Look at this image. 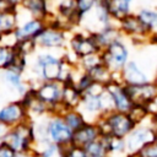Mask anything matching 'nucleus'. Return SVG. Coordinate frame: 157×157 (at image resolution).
Wrapping results in <instances>:
<instances>
[{
	"instance_id": "16",
	"label": "nucleus",
	"mask_w": 157,
	"mask_h": 157,
	"mask_svg": "<svg viewBox=\"0 0 157 157\" xmlns=\"http://www.w3.org/2000/svg\"><path fill=\"white\" fill-rule=\"evenodd\" d=\"M105 90L110 96L114 110L125 112V113L131 112V109L134 108L135 104L129 93V88L124 83H121L118 80V77L115 80H113L110 83H108L105 86Z\"/></svg>"
},
{
	"instance_id": "36",
	"label": "nucleus",
	"mask_w": 157,
	"mask_h": 157,
	"mask_svg": "<svg viewBox=\"0 0 157 157\" xmlns=\"http://www.w3.org/2000/svg\"><path fill=\"white\" fill-rule=\"evenodd\" d=\"M23 1H25V0H4L6 9L16 10V11H20V9H21Z\"/></svg>"
},
{
	"instance_id": "20",
	"label": "nucleus",
	"mask_w": 157,
	"mask_h": 157,
	"mask_svg": "<svg viewBox=\"0 0 157 157\" xmlns=\"http://www.w3.org/2000/svg\"><path fill=\"white\" fill-rule=\"evenodd\" d=\"M20 22V11L1 9L0 10V42L12 36Z\"/></svg>"
},
{
	"instance_id": "42",
	"label": "nucleus",
	"mask_w": 157,
	"mask_h": 157,
	"mask_svg": "<svg viewBox=\"0 0 157 157\" xmlns=\"http://www.w3.org/2000/svg\"><path fill=\"white\" fill-rule=\"evenodd\" d=\"M124 1H128V2H130V4H132V2H134V0H124Z\"/></svg>"
},
{
	"instance_id": "24",
	"label": "nucleus",
	"mask_w": 157,
	"mask_h": 157,
	"mask_svg": "<svg viewBox=\"0 0 157 157\" xmlns=\"http://www.w3.org/2000/svg\"><path fill=\"white\" fill-rule=\"evenodd\" d=\"M20 54L16 44L0 42V71L11 69Z\"/></svg>"
},
{
	"instance_id": "32",
	"label": "nucleus",
	"mask_w": 157,
	"mask_h": 157,
	"mask_svg": "<svg viewBox=\"0 0 157 157\" xmlns=\"http://www.w3.org/2000/svg\"><path fill=\"white\" fill-rule=\"evenodd\" d=\"M85 150H86L87 157H109L108 152H107L105 147L103 146V144L101 142V140L88 145L87 147H85Z\"/></svg>"
},
{
	"instance_id": "34",
	"label": "nucleus",
	"mask_w": 157,
	"mask_h": 157,
	"mask_svg": "<svg viewBox=\"0 0 157 157\" xmlns=\"http://www.w3.org/2000/svg\"><path fill=\"white\" fill-rule=\"evenodd\" d=\"M65 157H87V155L83 147L75 146L71 144L65 148Z\"/></svg>"
},
{
	"instance_id": "39",
	"label": "nucleus",
	"mask_w": 157,
	"mask_h": 157,
	"mask_svg": "<svg viewBox=\"0 0 157 157\" xmlns=\"http://www.w3.org/2000/svg\"><path fill=\"white\" fill-rule=\"evenodd\" d=\"M156 110H157V98H156L155 102L150 105V114H151L152 112H156Z\"/></svg>"
},
{
	"instance_id": "37",
	"label": "nucleus",
	"mask_w": 157,
	"mask_h": 157,
	"mask_svg": "<svg viewBox=\"0 0 157 157\" xmlns=\"http://www.w3.org/2000/svg\"><path fill=\"white\" fill-rule=\"evenodd\" d=\"M6 128L0 123V142H2V140H4V136H5V134H6Z\"/></svg>"
},
{
	"instance_id": "9",
	"label": "nucleus",
	"mask_w": 157,
	"mask_h": 157,
	"mask_svg": "<svg viewBox=\"0 0 157 157\" xmlns=\"http://www.w3.org/2000/svg\"><path fill=\"white\" fill-rule=\"evenodd\" d=\"M118 27L123 34V37L129 40L134 45H142L148 44V38L151 33L147 31V28L144 26L136 12H131L123 20H120L118 23Z\"/></svg>"
},
{
	"instance_id": "41",
	"label": "nucleus",
	"mask_w": 157,
	"mask_h": 157,
	"mask_svg": "<svg viewBox=\"0 0 157 157\" xmlns=\"http://www.w3.org/2000/svg\"><path fill=\"white\" fill-rule=\"evenodd\" d=\"M126 157H141V156H139L137 153H135V155H128Z\"/></svg>"
},
{
	"instance_id": "33",
	"label": "nucleus",
	"mask_w": 157,
	"mask_h": 157,
	"mask_svg": "<svg viewBox=\"0 0 157 157\" xmlns=\"http://www.w3.org/2000/svg\"><path fill=\"white\" fill-rule=\"evenodd\" d=\"M137 155L141 157H157V139L145 145L137 152Z\"/></svg>"
},
{
	"instance_id": "26",
	"label": "nucleus",
	"mask_w": 157,
	"mask_h": 157,
	"mask_svg": "<svg viewBox=\"0 0 157 157\" xmlns=\"http://www.w3.org/2000/svg\"><path fill=\"white\" fill-rule=\"evenodd\" d=\"M135 12L151 34L157 33V6H144Z\"/></svg>"
},
{
	"instance_id": "6",
	"label": "nucleus",
	"mask_w": 157,
	"mask_h": 157,
	"mask_svg": "<svg viewBox=\"0 0 157 157\" xmlns=\"http://www.w3.org/2000/svg\"><path fill=\"white\" fill-rule=\"evenodd\" d=\"M69 37L70 33L67 31L61 28L53 20H48L47 26L36 39V45L38 50L61 53L67 48Z\"/></svg>"
},
{
	"instance_id": "13",
	"label": "nucleus",
	"mask_w": 157,
	"mask_h": 157,
	"mask_svg": "<svg viewBox=\"0 0 157 157\" xmlns=\"http://www.w3.org/2000/svg\"><path fill=\"white\" fill-rule=\"evenodd\" d=\"M156 137H157L156 130L151 126V124L147 120L144 121V123H140L125 137V142H126V147H128L129 155L137 153L145 145H147L148 142L156 140Z\"/></svg>"
},
{
	"instance_id": "29",
	"label": "nucleus",
	"mask_w": 157,
	"mask_h": 157,
	"mask_svg": "<svg viewBox=\"0 0 157 157\" xmlns=\"http://www.w3.org/2000/svg\"><path fill=\"white\" fill-rule=\"evenodd\" d=\"M102 63H103L102 54H101V53H96V54H91V55H87V56L80 59V60L76 63V65H77V67H78L81 71L87 72V71L92 70L93 67H96L97 65H99V64H102Z\"/></svg>"
},
{
	"instance_id": "25",
	"label": "nucleus",
	"mask_w": 157,
	"mask_h": 157,
	"mask_svg": "<svg viewBox=\"0 0 157 157\" xmlns=\"http://www.w3.org/2000/svg\"><path fill=\"white\" fill-rule=\"evenodd\" d=\"M108 10L110 13V17L115 23H118L120 20L134 12L132 10V4L124 1V0H107Z\"/></svg>"
},
{
	"instance_id": "30",
	"label": "nucleus",
	"mask_w": 157,
	"mask_h": 157,
	"mask_svg": "<svg viewBox=\"0 0 157 157\" xmlns=\"http://www.w3.org/2000/svg\"><path fill=\"white\" fill-rule=\"evenodd\" d=\"M65 148L66 147L60 145L47 144L37 148V152L39 153V157H65Z\"/></svg>"
},
{
	"instance_id": "14",
	"label": "nucleus",
	"mask_w": 157,
	"mask_h": 157,
	"mask_svg": "<svg viewBox=\"0 0 157 157\" xmlns=\"http://www.w3.org/2000/svg\"><path fill=\"white\" fill-rule=\"evenodd\" d=\"M45 26H47L45 21L33 18V17H27V16L25 20H21L20 17L18 26L12 33L13 44L25 43V42H36L37 37L42 33Z\"/></svg>"
},
{
	"instance_id": "35",
	"label": "nucleus",
	"mask_w": 157,
	"mask_h": 157,
	"mask_svg": "<svg viewBox=\"0 0 157 157\" xmlns=\"http://www.w3.org/2000/svg\"><path fill=\"white\" fill-rule=\"evenodd\" d=\"M0 157H18V153L5 141L0 142Z\"/></svg>"
},
{
	"instance_id": "28",
	"label": "nucleus",
	"mask_w": 157,
	"mask_h": 157,
	"mask_svg": "<svg viewBox=\"0 0 157 157\" xmlns=\"http://www.w3.org/2000/svg\"><path fill=\"white\" fill-rule=\"evenodd\" d=\"M61 118L65 121V124L70 128V130L75 131L80 129L82 125H85L88 120L86 117L82 114V112L78 108H71V109H65L61 112Z\"/></svg>"
},
{
	"instance_id": "7",
	"label": "nucleus",
	"mask_w": 157,
	"mask_h": 157,
	"mask_svg": "<svg viewBox=\"0 0 157 157\" xmlns=\"http://www.w3.org/2000/svg\"><path fill=\"white\" fill-rule=\"evenodd\" d=\"M66 52L77 63L80 59L91 54L101 53L102 50L97 44L92 32L87 29H76L70 33Z\"/></svg>"
},
{
	"instance_id": "10",
	"label": "nucleus",
	"mask_w": 157,
	"mask_h": 157,
	"mask_svg": "<svg viewBox=\"0 0 157 157\" xmlns=\"http://www.w3.org/2000/svg\"><path fill=\"white\" fill-rule=\"evenodd\" d=\"M37 97L47 104L53 114H61L63 99V83L58 81H42L33 85Z\"/></svg>"
},
{
	"instance_id": "12",
	"label": "nucleus",
	"mask_w": 157,
	"mask_h": 157,
	"mask_svg": "<svg viewBox=\"0 0 157 157\" xmlns=\"http://www.w3.org/2000/svg\"><path fill=\"white\" fill-rule=\"evenodd\" d=\"M0 85L4 86L16 98L23 97L25 93L33 86L26 74L15 71L12 69L0 71Z\"/></svg>"
},
{
	"instance_id": "1",
	"label": "nucleus",
	"mask_w": 157,
	"mask_h": 157,
	"mask_svg": "<svg viewBox=\"0 0 157 157\" xmlns=\"http://www.w3.org/2000/svg\"><path fill=\"white\" fill-rule=\"evenodd\" d=\"M76 70V61L66 50L61 53L37 50L29 58L27 72L31 74L28 80L33 85L42 81H58L64 85L72 82Z\"/></svg>"
},
{
	"instance_id": "27",
	"label": "nucleus",
	"mask_w": 157,
	"mask_h": 157,
	"mask_svg": "<svg viewBox=\"0 0 157 157\" xmlns=\"http://www.w3.org/2000/svg\"><path fill=\"white\" fill-rule=\"evenodd\" d=\"M87 74L91 76V78L93 80L94 83L101 85V86H107L108 83H110L113 80H115L118 76L115 74H113L110 71V69L104 65L103 63L97 65L96 67H93L92 70L87 71Z\"/></svg>"
},
{
	"instance_id": "11",
	"label": "nucleus",
	"mask_w": 157,
	"mask_h": 157,
	"mask_svg": "<svg viewBox=\"0 0 157 157\" xmlns=\"http://www.w3.org/2000/svg\"><path fill=\"white\" fill-rule=\"evenodd\" d=\"M28 119V112L20 98H13L0 104V123L6 129L13 128Z\"/></svg>"
},
{
	"instance_id": "21",
	"label": "nucleus",
	"mask_w": 157,
	"mask_h": 157,
	"mask_svg": "<svg viewBox=\"0 0 157 157\" xmlns=\"http://www.w3.org/2000/svg\"><path fill=\"white\" fill-rule=\"evenodd\" d=\"M101 142L105 147L109 157H126L129 155L125 139L113 136L109 134H103Z\"/></svg>"
},
{
	"instance_id": "4",
	"label": "nucleus",
	"mask_w": 157,
	"mask_h": 157,
	"mask_svg": "<svg viewBox=\"0 0 157 157\" xmlns=\"http://www.w3.org/2000/svg\"><path fill=\"white\" fill-rule=\"evenodd\" d=\"M18 155H28L37 148V136L34 121L28 119L6 130L4 140Z\"/></svg>"
},
{
	"instance_id": "38",
	"label": "nucleus",
	"mask_w": 157,
	"mask_h": 157,
	"mask_svg": "<svg viewBox=\"0 0 157 157\" xmlns=\"http://www.w3.org/2000/svg\"><path fill=\"white\" fill-rule=\"evenodd\" d=\"M18 157H39V153L36 150V151H33V152H31L28 155H18Z\"/></svg>"
},
{
	"instance_id": "17",
	"label": "nucleus",
	"mask_w": 157,
	"mask_h": 157,
	"mask_svg": "<svg viewBox=\"0 0 157 157\" xmlns=\"http://www.w3.org/2000/svg\"><path fill=\"white\" fill-rule=\"evenodd\" d=\"M102 130L97 121H87L80 129L74 131L72 135V145L80 147H87L88 145L101 140Z\"/></svg>"
},
{
	"instance_id": "22",
	"label": "nucleus",
	"mask_w": 157,
	"mask_h": 157,
	"mask_svg": "<svg viewBox=\"0 0 157 157\" xmlns=\"http://www.w3.org/2000/svg\"><path fill=\"white\" fill-rule=\"evenodd\" d=\"M92 33H93V36L96 38V42L99 45L101 50H103L104 48H107L113 42L120 39V38H124L117 23H113L110 26L99 28V29H97V31H94Z\"/></svg>"
},
{
	"instance_id": "19",
	"label": "nucleus",
	"mask_w": 157,
	"mask_h": 157,
	"mask_svg": "<svg viewBox=\"0 0 157 157\" xmlns=\"http://www.w3.org/2000/svg\"><path fill=\"white\" fill-rule=\"evenodd\" d=\"M20 11H23L27 17L48 21L52 16V7L49 0H25Z\"/></svg>"
},
{
	"instance_id": "3",
	"label": "nucleus",
	"mask_w": 157,
	"mask_h": 157,
	"mask_svg": "<svg viewBox=\"0 0 157 157\" xmlns=\"http://www.w3.org/2000/svg\"><path fill=\"white\" fill-rule=\"evenodd\" d=\"M78 109L88 121H97L107 113L114 110L113 102L105 86L94 85L90 91L82 93Z\"/></svg>"
},
{
	"instance_id": "23",
	"label": "nucleus",
	"mask_w": 157,
	"mask_h": 157,
	"mask_svg": "<svg viewBox=\"0 0 157 157\" xmlns=\"http://www.w3.org/2000/svg\"><path fill=\"white\" fill-rule=\"evenodd\" d=\"M63 99H61V108L71 109V108H78L82 93L78 91V88L74 85V82H67L63 85Z\"/></svg>"
},
{
	"instance_id": "15",
	"label": "nucleus",
	"mask_w": 157,
	"mask_h": 157,
	"mask_svg": "<svg viewBox=\"0 0 157 157\" xmlns=\"http://www.w3.org/2000/svg\"><path fill=\"white\" fill-rule=\"evenodd\" d=\"M118 80L126 87H132L146 83L153 78L150 76L141 63H139L136 59H131L118 74Z\"/></svg>"
},
{
	"instance_id": "5",
	"label": "nucleus",
	"mask_w": 157,
	"mask_h": 157,
	"mask_svg": "<svg viewBox=\"0 0 157 157\" xmlns=\"http://www.w3.org/2000/svg\"><path fill=\"white\" fill-rule=\"evenodd\" d=\"M97 123L102 130V135L109 134L123 139H125L139 125V123L134 119L131 113L118 110H112L107 113L105 115L99 118Z\"/></svg>"
},
{
	"instance_id": "8",
	"label": "nucleus",
	"mask_w": 157,
	"mask_h": 157,
	"mask_svg": "<svg viewBox=\"0 0 157 157\" xmlns=\"http://www.w3.org/2000/svg\"><path fill=\"white\" fill-rule=\"evenodd\" d=\"M101 54L103 64L107 65L110 69V71L117 76L123 70V67L131 60L130 48L125 38H120L113 42L107 48H104L101 52Z\"/></svg>"
},
{
	"instance_id": "31",
	"label": "nucleus",
	"mask_w": 157,
	"mask_h": 157,
	"mask_svg": "<svg viewBox=\"0 0 157 157\" xmlns=\"http://www.w3.org/2000/svg\"><path fill=\"white\" fill-rule=\"evenodd\" d=\"M75 2H76L77 12L83 21L94 10V7L98 4V0H75Z\"/></svg>"
},
{
	"instance_id": "18",
	"label": "nucleus",
	"mask_w": 157,
	"mask_h": 157,
	"mask_svg": "<svg viewBox=\"0 0 157 157\" xmlns=\"http://www.w3.org/2000/svg\"><path fill=\"white\" fill-rule=\"evenodd\" d=\"M128 88H129V93L131 96L134 104L145 105L150 108V105L157 98V83L155 80H151L139 86L128 87Z\"/></svg>"
},
{
	"instance_id": "2",
	"label": "nucleus",
	"mask_w": 157,
	"mask_h": 157,
	"mask_svg": "<svg viewBox=\"0 0 157 157\" xmlns=\"http://www.w3.org/2000/svg\"><path fill=\"white\" fill-rule=\"evenodd\" d=\"M34 129L37 148L47 144H55L66 147L72 142L74 131L65 124L60 114H49L42 119L34 120Z\"/></svg>"
},
{
	"instance_id": "40",
	"label": "nucleus",
	"mask_w": 157,
	"mask_h": 157,
	"mask_svg": "<svg viewBox=\"0 0 157 157\" xmlns=\"http://www.w3.org/2000/svg\"><path fill=\"white\" fill-rule=\"evenodd\" d=\"M1 9H5V2H4V0H0V10Z\"/></svg>"
}]
</instances>
